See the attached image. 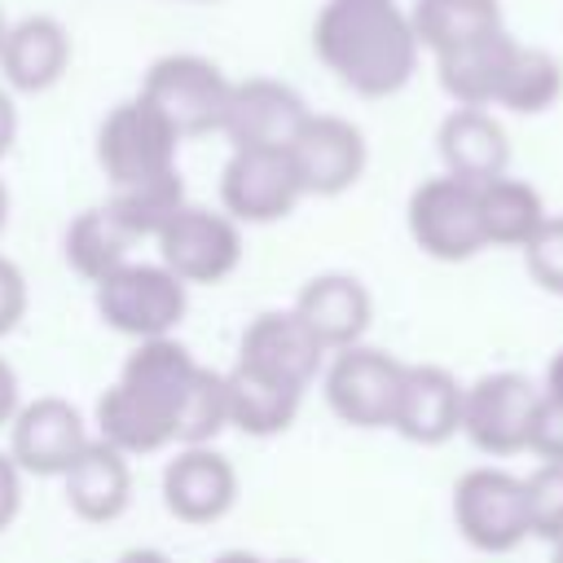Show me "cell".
Returning <instances> with one entry per match:
<instances>
[{"label": "cell", "instance_id": "cell-1", "mask_svg": "<svg viewBox=\"0 0 563 563\" xmlns=\"http://www.w3.org/2000/svg\"><path fill=\"white\" fill-rule=\"evenodd\" d=\"M312 53L347 92L383 101L409 88L422 44L400 0H325L312 18Z\"/></svg>", "mask_w": 563, "mask_h": 563}, {"label": "cell", "instance_id": "cell-2", "mask_svg": "<svg viewBox=\"0 0 563 563\" xmlns=\"http://www.w3.org/2000/svg\"><path fill=\"white\" fill-rule=\"evenodd\" d=\"M194 369L198 361L176 334L141 339L123 356L119 378L97 396V440L114 444L128 457L172 449L180 400L189 391Z\"/></svg>", "mask_w": 563, "mask_h": 563}, {"label": "cell", "instance_id": "cell-3", "mask_svg": "<svg viewBox=\"0 0 563 563\" xmlns=\"http://www.w3.org/2000/svg\"><path fill=\"white\" fill-rule=\"evenodd\" d=\"M233 79L202 53H163L141 75V97L176 128L180 141H198L224 128Z\"/></svg>", "mask_w": 563, "mask_h": 563}, {"label": "cell", "instance_id": "cell-4", "mask_svg": "<svg viewBox=\"0 0 563 563\" xmlns=\"http://www.w3.org/2000/svg\"><path fill=\"white\" fill-rule=\"evenodd\" d=\"M176 150H180L176 128L141 92L106 110V119L97 123V141H92L97 167L110 180V189H128V185H145V180L180 172Z\"/></svg>", "mask_w": 563, "mask_h": 563}, {"label": "cell", "instance_id": "cell-5", "mask_svg": "<svg viewBox=\"0 0 563 563\" xmlns=\"http://www.w3.org/2000/svg\"><path fill=\"white\" fill-rule=\"evenodd\" d=\"M92 303L97 317L128 339H167L185 312H189V286L167 273L158 260H128L123 268H114L110 277H101L92 286Z\"/></svg>", "mask_w": 563, "mask_h": 563}, {"label": "cell", "instance_id": "cell-6", "mask_svg": "<svg viewBox=\"0 0 563 563\" xmlns=\"http://www.w3.org/2000/svg\"><path fill=\"white\" fill-rule=\"evenodd\" d=\"M453 528L479 554H510L532 537L523 475L506 466H471L453 484Z\"/></svg>", "mask_w": 563, "mask_h": 563}, {"label": "cell", "instance_id": "cell-7", "mask_svg": "<svg viewBox=\"0 0 563 563\" xmlns=\"http://www.w3.org/2000/svg\"><path fill=\"white\" fill-rule=\"evenodd\" d=\"M400 378H405V361H396L383 347L352 343V347H339L325 356L321 396L339 422H347L356 431H383L396 418Z\"/></svg>", "mask_w": 563, "mask_h": 563}, {"label": "cell", "instance_id": "cell-8", "mask_svg": "<svg viewBox=\"0 0 563 563\" xmlns=\"http://www.w3.org/2000/svg\"><path fill=\"white\" fill-rule=\"evenodd\" d=\"M405 224H409L413 246L440 264H462V260L479 255L484 251L479 185L457 180L449 172L418 180L405 202Z\"/></svg>", "mask_w": 563, "mask_h": 563}, {"label": "cell", "instance_id": "cell-9", "mask_svg": "<svg viewBox=\"0 0 563 563\" xmlns=\"http://www.w3.org/2000/svg\"><path fill=\"white\" fill-rule=\"evenodd\" d=\"M541 383L519 369H493L466 383L462 391V435L488 457L528 453V435L537 422Z\"/></svg>", "mask_w": 563, "mask_h": 563}, {"label": "cell", "instance_id": "cell-10", "mask_svg": "<svg viewBox=\"0 0 563 563\" xmlns=\"http://www.w3.org/2000/svg\"><path fill=\"white\" fill-rule=\"evenodd\" d=\"M325 356L330 352L317 343V334L299 321L295 308H273V312H260L242 330L233 369L255 374V378H264L273 387H286L295 396H308V387L325 369Z\"/></svg>", "mask_w": 563, "mask_h": 563}, {"label": "cell", "instance_id": "cell-11", "mask_svg": "<svg viewBox=\"0 0 563 563\" xmlns=\"http://www.w3.org/2000/svg\"><path fill=\"white\" fill-rule=\"evenodd\" d=\"M154 242L158 264L185 286H220L242 264V224L198 202H185Z\"/></svg>", "mask_w": 563, "mask_h": 563}, {"label": "cell", "instance_id": "cell-12", "mask_svg": "<svg viewBox=\"0 0 563 563\" xmlns=\"http://www.w3.org/2000/svg\"><path fill=\"white\" fill-rule=\"evenodd\" d=\"M303 202L299 172L286 150H233L220 172V211L238 224L286 220Z\"/></svg>", "mask_w": 563, "mask_h": 563}, {"label": "cell", "instance_id": "cell-13", "mask_svg": "<svg viewBox=\"0 0 563 563\" xmlns=\"http://www.w3.org/2000/svg\"><path fill=\"white\" fill-rule=\"evenodd\" d=\"M286 154L299 172L303 198L347 194L365 176V163H369L365 132L343 114H308L303 128L295 132V141L286 145Z\"/></svg>", "mask_w": 563, "mask_h": 563}, {"label": "cell", "instance_id": "cell-14", "mask_svg": "<svg viewBox=\"0 0 563 563\" xmlns=\"http://www.w3.org/2000/svg\"><path fill=\"white\" fill-rule=\"evenodd\" d=\"M88 440V422L66 396H35L9 422V457L22 475L40 479H62Z\"/></svg>", "mask_w": 563, "mask_h": 563}, {"label": "cell", "instance_id": "cell-15", "mask_svg": "<svg viewBox=\"0 0 563 563\" xmlns=\"http://www.w3.org/2000/svg\"><path fill=\"white\" fill-rule=\"evenodd\" d=\"M308 114H312L308 101L286 79L251 75L233 84L220 132L229 136L233 150H286Z\"/></svg>", "mask_w": 563, "mask_h": 563}, {"label": "cell", "instance_id": "cell-16", "mask_svg": "<svg viewBox=\"0 0 563 563\" xmlns=\"http://www.w3.org/2000/svg\"><path fill=\"white\" fill-rule=\"evenodd\" d=\"M233 501H238V471L220 449L194 444L163 466V506L180 523L194 528L216 523L233 510Z\"/></svg>", "mask_w": 563, "mask_h": 563}, {"label": "cell", "instance_id": "cell-17", "mask_svg": "<svg viewBox=\"0 0 563 563\" xmlns=\"http://www.w3.org/2000/svg\"><path fill=\"white\" fill-rule=\"evenodd\" d=\"M70 53H75L70 31L53 13H26V18L4 26L0 79H4L9 92L40 97V92L62 84V75L70 70Z\"/></svg>", "mask_w": 563, "mask_h": 563}, {"label": "cell", "instance_id": "cell-18", "mask_svg": "<svg viewBox=\"0 0 563 563\" xmlns=\"http://www.w3.org/2000/svg\"><path fill=\"white\" fill-rule=\"evenodd\" d=\"M290 308L317 334V343L325 352L365 343L369 321H374V295L352 273H317V277H308Z\"/></svg>", "mask_w": 563, "mask_h": 563}, {"label": "cell", "instance_id": "cell-19", "mask_svg": "<svg viewBox=\"0 0 563 563\" xmlns=\"http://www.w3.org/2000/svg\"><path fill=\"white\" fill-rule=\"evenodd\" d=\"M435 154L449 176L484 185L510 172V136L493 110L453 106L435 128Z\"/></svg>", "mask_w": 563, "mask_h": 563}, {"label": "cell", "instance_id": "cell-20", "mask_svg": "<svg viewBox=\"0 0 563 563\" xmlns=\"http://www.w3.org/2000/svg\"><path fill=\"white\" fill-rule=\"evenodd\" d=\"M462 391L466 383H457L444 365H405L391 431L427 449L453 440L462 431Z\"/></svg>", "mask_w": 563, "mask_h": 563}, {"label": "cell", "instance_id": "cell-21", "mask_svg": "<svg viewBox=\"0 0 563 563\" xmlns=\"http://www.w3.org/2000/svg\"><path fill=\"white\" fill-rule=\"evenodd\" d=\"M62 488H66V506L84 523H114L132 506V466H128V453H119L106 440H88V449L62 475Z\"/></svg>", "mask_w": 563, "mask_h": 563}, {"label": "cell", "instance_id": "cell-22", "mask_svg": "<svg viewBox=\"0 0 563 563\" xmlns=\"http://www.w3.org/2000/svg\"><path fill=\"white\" fill-rule=\"evenodd\" d=\"M515 48H519V40L501 26V31L484 35V40H475V44H462V48L435 57V79H440V88L453 97V106L493 110Z\"/></svg>", "mask_w": 563, "mask_h": 563}, {"label": "cell", "instance_id": "cell-23", "mask_svg": "<svg viewBox=\"0 0 563 563\" xmlns=\"http://www.w3.org/2000/svg\"><path fill=\"white\" fill-rule=\"evenodd\" d=\"M409 22H413L422 53H431V57H444V53L475 44L506 26L501 0H413Z\"/></svg>", "mask_w": 563, "mask_h": 563}, {"label": "cell", "instance_id": "cell-24", "mask_svg": "<svg viewBox=\"0 0 563 563\" xmlns=\"http://www.w3.org/2000/svg\"><path fill=\"white\" fill-rule=\"evenodd\" d=\"M545 202L537 194V185L519 180V176H497L479 185V229H484V246H515L523 251L532 242V233L545 224Z\"/></svg>", "mask_w": 563, "mask_h": 563}, {"label": "cell", "instance_id": "cell-25", "mask_svg": "<svg viewBox=\"0 0 563 563\" xmlns=\"http://www.w3.org/2000/svg\"><path fill=\"white\" fill-rule=\"evenodd\" d=\"M132 233L110 216V207L101 202V207H88V211H79L70 224H66V233H62V255H66V264L84 277V282H101V277H110L114 268H123L128 264V251H132Z\"/></svg>", "mask_w": 563, "mask_h": 563}, {"label": "cell", "instance_id": "cell-26", "mask_svg": "<svg viewBox=\"0 0 563 563\" xmlns=\"http://www.w3.org/2000/svg\"><path fill=\"white\" fill-rule=\"evenodd\" d=\"M224 391H229V427H238L242 435H255V440L290 431V422L299 418V405H303V396L273 387L242 369L224 374Z\"/></svg>", "mask_w": 563, "mask_h": 563}, {"label": "cell", "instance_id": "cell-27", "mask_svg": "<svg viewBox=\"0 0 563 563\" xmlns=\"http://www.w3.org/2000/svg\"><path fill=\"white\" fill-rule=\"evenodd\" d=\"M559 97H563V62L550 48H537V44H523L519 40L493 110H506V114H541Z\"/></svg>", "mask_w": 563, "mask_h": 563}, {"label": "cell", "instance_id": "cell-28", "mask_svg": "<svg viewBox=\"0 0 563 563\" xmlns=\"http://www.w3.org/2000/svg\"><path fill=\"white\" fill-rule=\"evenodd\" d=\"M110 216L141 242V238H158L163 224L185 207V180L180 172L172 176H158V180H145V185H128V189H110L106 198Z\"/></svg>", "mask_w": 563, "mask_h": 563}, {"label": "cell", "instance_id": "cell-29", "mask_svg": "<svg viewBox=\"0 0 563 563\" xmlns=\"http://www.w3.org/2000/svg\"><path fill=\"white\" fill-rule=\"evenodd\" d=\"M224 427H229V391H224V374L198 365L194 378H189V391H185V400H180L176 444H180V449L211 444Z\"/></svg>", "mask_w": 563, "mask_h": 563}, {"label": "cell", "instance_id": "cell-30", "mask_svg": "<svg viewBox=\"0 0 563 563\" xmlns=\"http://www.w3.org/2000/svg\"><path fill=\"white\" fill-rule=\"evenodd\" d=\"M523 488H528L532 537L554 545L563 537V462H541L532 475H523Z\"/></svg>", "mask_w": 563, "mask_h": 563}, {"label": "cell", "instance_id": "cell-31", "mask_svg": "<svg viewBox=\"0 0 563 563\" xmlns=\"http://www.w3.org/2000/svg\"><path fill=\"white\" fill-rule=\"evenodd\" d=\"M523 268L545 295L563 299V216H545V224L523 246Z\"/></svg>", "mask_w": 563, "mask_h": 563}, {"label": "cell", "instance_id": "cell-32", "mask_svg": "<svg viewBox=\"0 0 563 563\" xmlns=\"http://www.w3.org/2000/svg\"><path fill=\"white\" fill-rule=\"evenodd\" d=\"M528 453H537L541 462H563V400L541 396L537 422H532V435H528Z\"/></svg>", "mask_w": 563, "mask_h": 563}, {"label": "cell", "instance_id": "cell-33", "mask_svg": "<svg viewBox=\"0 0 563 563\" xmlns=\"http://www.w3.org/2000/svg\"><path fill=\"white\" fill-rule=\"evenodd\" d=\"M26 303H31L26 273H22L9 255H0V339H4V334H13V330L22 325Z\"/></svg>", "mask_w": 563, "mask_h": 563}, {"label": "cell", "instance_id": "cell-34", "mask_svg": "<svg viewBox=\"0 0 563 563\" xmlns=\"http://www.w3.org/2000/svg\"><path fill=\"white\" fill-rule=\"evenodd\" d=\"M18 510H22V471L9 453H0V532L18 519Z\"/></svg>", "mask_w": 563, "mask_h": 563}, {"label": "cell", "instance_id": "cell-35", "mask_svg": "<svg viewBox=\"0 0 563 563\" xmlns=\"http://www.w3.org/2000/svg\"><path fill=\"white\" fill-rule=\"evenodd\" d=\"M18 409H22V396H18V374H13V365L0 356V427H9Z\"/></svg>", "mask_w": 563, "mask_h": 563}, {"label": "cell", "instance_id": "cell-36", "mask_svg": "<svg viewBox=\"0 0 563 563\" xmlns=\"http://www.w3.org/2000/svg\"><path fill=\"white\" fill-rule=\"evenodd\" d=\"M18 141V106H13V92L0 88V158L13 150Z\"/></svg>", "mask_w": 563, "mask_h": 563}, {"label": "cell", "instance_id": "cell-37", "mask_svg": "<svg viewBox=\"0 0 563 563\" xmlns=\"http://www.w3.org/2000/svg\"><path fill=\"white\" fill-rule=\"evenodd\" d=\"M541 396H550V400H563V347L550 356V365H545V378H541Z\"/></svg>", "mask_w": 563, "mask_h": 563}, {"label": "cell", "instance_id": "cell-38", "mask_svg": "<svg viewBox=\"0 0 563 563\" xmlns=\"http://www.w3.org/2000/svg\"><path fill=\"white\" fill-rule=\"evenodd\" d=\"M114 563H172L163 550H154V545H132V550H123Z\"/></svg>", "mask_w": 563, "mask_h": 563}, {"label": "cell", "instance_id": "cell-39", "mask_svg": "<svg viewBox=\"0 0 563 563\" xmlns=\"http://www.w3.org/2000/svg\"><path fill=\"white\" fill-rule=\"evenodd\" d=\"M211 563H268V559H260V554H251V550H224V554H216Z\"/></svg>", "mask_w": 563, "mask_h": 563}, {"label": "cell", "instance_id": "cell-40", "mask_svg": "<svg viewBox=\"0 0 563 563\" xmlns=\"http://www.w3.org/2000/svg\"><path fill=\"white\" fill-rule=\"evenodd\" d=\"M4 224H9V189L0 180V233H4Z\"/></svg>", "mask_w": 563, "mask_h": 563}, {"label": "cell", "instance_id": "cell-41", "mask_svg": "<svg viewBox=\"0 0 563 563\" xmlns=\"http://www.w3.org/2000/svg\"><path fill=\"white\" fill-rule=\"evenodd\" d=\"M550 563H563V537L550 545Z\"/></svg>", "mask_w": 563, "mask_h": 563}, {"label": "cell", "instance_id": "cell-42", "mask_svg": "<svg viewBox=\"0 0 563 563\" xmlns=\"http://www.w3.org/2000/svg\"><path fill=\"white\" fill-rule=\"evenodd\" d=\"M268 563H303V559H268Z\"/></svg>", "mask_w": 563, "mask_h": 563}, {"label": "cell", "instance_id": "cell-43", "mask_svg": "<svg viewBox=\"0 0 563 563\" xmlns=\"http://www.w3.org/2000/svg\"><path fill=\"white\" fill-rule=\"evenodd\" d=\"M4 26H9V18H4V13H0V40H4Z\"/></svg>", "mask_w": 563, "mask_h": 563}]
</instances>
